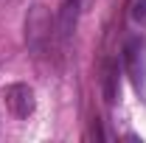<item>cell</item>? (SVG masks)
<instances>
[{"mask_svg": "<svg viewBox=\"0 0 146 143\" xmlns=\"http://www.w3.org/2000/svg\"><path fill=\"white\" fill-rule=\"evenodd\" d=\"M3 101L9 112L14 118H28L31 112L36 109V98H34V90L23 81H14V84H6L3 87Z\"/></svg>", "mask_w": 146, "mask_h": 143, "instance_id": "cell-2", "label": "cell"}, {"mask_svg": "<svg viewBox=\"0 0 146 143\" xmlns=\"http://www.w3.org/2000/svg\"><path fill=\"white\" fill-rule=\"evenodd\" d=\"M124 62H127L129 76H132V84L138 90H143V84H146V54H143V42L141 39H129L127 42Z\"/></svg>", "mask_w": 146, "mask_h": 143, "instance_id": "cell-3", "label": "cell"}, {"mask_svg": "<svg viewBox=\"0 0 146 143\" xmlns=\"http://www.w3.org/2000/svg\"><path fill=\"white\" fill-rule=\"evenodd\" d=\"M54 31H56V23L51 17V9L45 3H34L25 14V45H28V51L42 54L48 48Z\"/></svg>", "mask_w": 146, "mask_h": 143, "instance_id": "cell-1", "label": "cell"}, {"mask_svg": "<svg viewBox=\"0 0 146 143\" xmlns=\"http://www.w3.org/2000/svg\"><path fill=\"white\" fill-rule=\"evenodd\" d=\"M132 17H135V23L146 25V0H135V6H132Z\"/></svg>", "mask_w": 146, "mask_h": 143, "instance_id": "cell-6", "label": "cell"}, {"mask_svg": "<svg viewBox=\"0 0 146 143\" xmlns=\"http://www.w3.org/2000/svg\"><path fill=\"white\" fill-rule=\"evenodd\" d=\"M76 23H79V0H65V6L59 9V17H56V34L62 42H68L73 36Z\"/></svg>", "mask_w": 146, "mask_h": 143, "instance_id": "cell-4", "label": "cell"}, {"mask_svg": "<svg viewBox=\"0 0 146 143\" xmlns=\"http://www.w3.org/2000/svg\"><path fill=\"white\" fill-rule=\"evenodd\" d=\"M104 98L110 104L118 98V62H107L104 68Z\"/></svg>", "mask_w": 146, "mask_h": 143, "instance_id": "cell-5", "label": "cell"}]
</instances>
